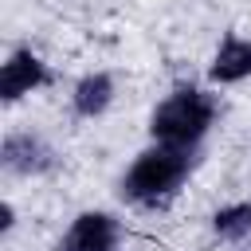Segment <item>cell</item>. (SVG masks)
I'll return each mask as SVG.
<instances>
[{
  "mask_svg": "<svg viewBox=\"0 0 251 251\" xmlns=\"http://www.w3.org/2000/svg\"><path fill=\"white\" fill-rule=\"evenodd\" d=\"M0 216H4V220H0V231L8 235V231H12V224H16V212H12V204H4V208H0Z\"/></svg>",
  "mask_w": 251,
  "mask_h": 251,
  "instance_id": "9",
  "label": "cell"
},
{
  "mask_svg": "<svg viewBox=\"0 0 251 251\" xmlns=\"http://www.w3.org/2000/svg\"><path fill=\"white\" fill-rule=\"evenodd\" d=\"M47 82H51V71L31 47H16L0 67V98L4 102H20L24 94H31Z\"/></svg>",
  "mask_w": 251,
  "mask_h": 251,
  "instance_id": "4",
  "label": "cell"
},
{
  "mask_svg": "<svg viewBox=\"0 0 251 251\" xmlns=\"http://www.w3.org/2000/svg\"><path fill=\"white\" fill-rule=\"evenodd\" d=\"M188 169H192V149L153 141L126 169L122 196L129 204H141V208H161V204H169L180 192V184L188 180Z\"/></svg>",
  "mask_w": 251,
  "mask_h": 251,
  "instance_id": "1",
  "label": "cell"
},
{
  "mask_svg": "<svg viewBox=\"0 0 251 251\" xmlns=\"http://www.w3.org/2000/svg\"><path fill=\"white\" fill-rule=\"evenodd\" d=\"M208 75H212V82H220V86H231V82L251 78V39L227 35V39L216 47V55H212Z\"/></svg>",
  "mask_w": 251,
  "mask_h": 251,
  "instance_id": "6",
  "label": "cell"
},
{
  "mask_svg": "<svg viewBox=\"0 0 251 251\" xmlns=\"http://www.w3.org/2000/svg\"><path fill=\"white\" fill-rule=\"evenodd\" d=\"M0 165L16 176H39V173L55 169V153L35 133H8L0 145Z\"/></svg>",
  "mask_w": 251,
  "mask_h": 251,
  "instance_id": "5",
  "label": "cell"
},
{
  "mask_svg": "<svg viewBox=\"0 0 251 251\" xmlns=\"http://www.w3.org/2000/svg\"><path fill=\"white\" fill-rule=\"evenodd\" d=\"M212 122H216V98L200 86H176L165 102H157V110L149 118V133H153V141L196 149L208 137Z\"/></svg>",
  "mask_w": 251,
  "mask_h": 251,
  "instance_id": "2",
  "label": "cell"
},
{
  "mask_svg": "<svg viewBox=\"0 0 251 251\" xmlns=\"http://www.w3.org/2000/svg\"><path fill=\"white\" fill-rule=\"evenodd\" d=\"M122 239V224L110 212H78L59 239V251H114Z\"/></svg>",
  "mask_w": 251,
  "mask_h": 251,
  "instance_id": "3",
  "label": "cell"
},
{
  "mask_svg": "<svg viewBox=\"0 0 251 251\" xmlns=\"http://www.w3.org/2000/svg\"><path fill=\"white\" fill-rule=\"evenodd\" d=\"M110 102H114V78L106 71L82 75L75 82V90H71V106H75L78 118H102L110 110Z\"/></svg>",
  "mask_w": 251,
  "mask_h": 251,
  "instance_id": "7",
  "label": "cell"
},
{
  "mask_svg": "<svg viewBox=\"0 0 251 251\" xmlns=\"http://www.w3.org/2000/svg\"><path fill=\"white\" fill-rule=\"evenodd\" d=\"M212 231L227 243H239L251 235V200H239V204H227L212 216Z\"/></svg>",
  "mask_w": 251,
  "mask_h": 251,
  "instance_id": "8",
  "label": "cell"
}]
</instances>
